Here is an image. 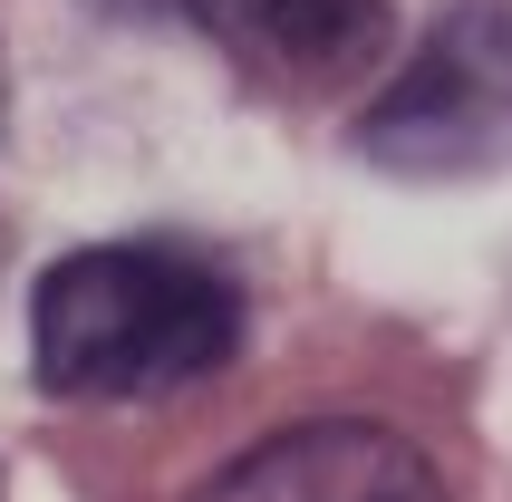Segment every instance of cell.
<instances>
[{
	"instance_id": "6da1fadb",
	"label": "cell",
	"mask_w": 512,
	"mask_h": 502,
	"mask_svg": "<svg viewBox=\"0 0 512 502\" xmlns=\"http://www.w3.org/2000/svg\"><path fill=\"white\" fill-rule=\"evenodd\" d=\"M242 348V290L203 251L174 242H97L39 271L29 358L49 396L126 406V396L194 387Z\"/></svg>"
},
{
	"instance_id": "7a4b0ae2",
	"label": "cell",
	"mask_w": 512,
	"mask_h": 502,
	"mask_svg": "<svg viewBox=\"0 0 512 502\" xmlns=\"http://www.w3.org/2000/svg\"><path fill=\"white\" fill-rule=\"evenodd\" d=\"M368 155L397 174L512 165V0H455L387 97L368 107Z\"/></svg>"
},
{
	"instance_id": "3957f363",
	"label": "cell",
	"mask_w": 512,
	"mask_h": 502,
	"mask_svg": "<svg viewBox=\"0 0 512 502\" xmlns=\"http://www.w3.org/2000/svg\"><path fill=\"white\" fill-rule=\"evenodd\" d=\"M165 10H184L213 49H232L252 78L290 97L368 87L397 29V0H165Z\"/></svg>"
},
{
	"instance_id": "277c9868",
	"label": "cell",
	"mask_w": 512,
	"mask_h": 502,
	"mask_svg": "<svg viewBox=\"0 0 512 502\" xmlns=\"http://www.w3.org/2000/svg\"><path fill=\"white\" fill-rule=\"evenodd\" d=\"M194 502H455L435 464L387 425H300L223 464Z\"/></svg>"
}]
</instances>
